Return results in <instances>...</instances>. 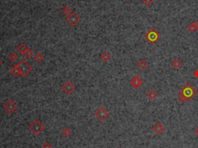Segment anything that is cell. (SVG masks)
<instances>
[{
    "mask_svg": "<svg viewBox=\"0 0 198 148\" xmlns=\"http://www.w3.org/2000/svg\"><path fill=\"white\" fill-rule=\"evenodd\" d=\"M171 65H172V67H173V68H175L177 70V69L181 68L182 66H183V62H182L179 59H175V60H173V61H172Z\"/></svg>",
    "mask_w": 198,
    "mask_h": 148,
    "instance_id": "cell-12",
    "label": "cell"
},
{
    "mask_svg": "<svg viewBox=\"0 0 198 148\" xmlns=\"http://www.w3.org/2000/svg\"><path fill=\"white\" fill-rule=\"evenodd\" d=\"M27 50H28V48L26 47L24 44H21L20 46L18 47V50H19L21 54H25V53L27 51Z\"/></svg>",
    "mask_w": 198,
    "mask_h": 148,
    "instance_id": "cell-16",
    "label": "cell"
},
{
    "mask_svg": "<svg viewBox=\"0 0 198 148\" xmlns=\"http://www.w3.org/2000/svg\"><path fill=\"white\" fill-rule=\"evenodd\" d=\"M63 89H64V91L65 92H67V94H70L74 89V85L72 82H71V81H67V82L65 83L64 87H63Z\"/></svg>",
    "mask_w": 198,
    "mask_h": 148,
    "instance_id": "cell-9",
    "label": "cell"
},
{
    "mask_svg": "<svg viewBox=\"0 0 198 148\" xmlns=\"http://www.w3.org/2000/svg\"><path fill=\"white\" fill-rule=\"evenodd\" d=\"M125 1H131V0H125Z\"/></svg>",
    "mask_w": 198,
    "mask_h": 148,
    "instance_id": "cell-25",
    "label": "cell"
},
{
    "mask_svg": "<svg viewBox=\"0 0 198 148\" xmlns=\"http://www.w3.org/2000/svg\"><path fill=\"white\" fill-rule=\"evenodd\" d=\"M146 98H148L149 100L152 101V100H155V99L158 97V93H157L155 90L151 89V90H149L147 93H146Z\"/></svg>",
    "mask_w": 198,
    "mask_h": 148,
    "instance_id": "cell-11",
    "label": "cell"
},
{
    "mask_svg": "<svg viewBox=\"0 0 198 148\" xmlns=\"http://www.w3.org/2000/svg\"><path fill=\"white\" fill-rule=\"evenodd\" d=\"M95 115L97 116V117H98V119H99L100 121L103 122L109 117V111L107 110V109H105L104 107H100V108H98V110L96 112Z\"/></svg>",
    "mask_w": 198,
    "mask_h": 148,
    "instance_id": "cell-4",
    "label": "cell"
},
{
    "mask_svg": "<svg viewBox=\"0 0 198 148\" xmlns=\"http://www.w3.org/2000/svg\"><path fill=\"white\" fill-rule=\"evenodd\" d=\"M9 59H10L11 61H16V60L18 57H17V55L15 54V53H12V54L9 55Z\"/></svg>",
    "mask_w": 198,
    "mask_h": 148,
    "instance_id": "cell-20",
    "label": "cell"
},
{
    "mask_svg": "<svg viewBox=\"0 0 198 148\" xmlns=\"http://www.w3.org/2000/svg\"><path fill=\"white\" fill-rule=\"evenodd\" d=\"M130 84H131V85L134 88H139L142 85V84H143V80L141 77H140L139 75H136L134 76L132 78L130 81Z\"/></svg>",
    "mask_w": 198,
    "mask_h": 148,
    "instance_id": "cell-6",
    "label": "cell"
},
{
    "mask_svg": "<svg viewBox=\"0 0 198 148\" xmlns=\"http://www.w3.org/2000/svg\"><path fill=\"white\" fill-rule=\"evenodd\" d=\"M197 138H198V135H197Z\"/></svg>",
    "mask_w": 198,
    "mask_h": 148,
    "instance_id": "cell-26",
    "label": "cell"
},
{
    "mask_svg": "<svg viewBox=\"0 0 198 148\" xmlns=\"http://www.w3.org/2000/svg\"><path fill=\"white\" fill-rule=\"evenodd\" d=\"M141 1L142 3L146 5V6H151L155 2V0H141Z\"/></svg>",
    "mask_w": 198,
    "mask_h": 148,
    "instance_id": "cell-19",
    "label": "cell"
},
{
    "mask_svg": "<svg viewBox=\"0 0 198 148\" xmlns=\"http://www.w3.org/2000/svg\"><path fill=\"white\" fill-rule=\"evenodd\" d=\"M197 95V91L194 87L190 83H187L183 88L179 89L178 92V101L180 103L189 102Z\"/></svg>",
    "mask_w": 198,
    "mask_h": 148,
    "instance_id": "cell-1",
    "label": "cell"
},
{
    "mask_svg": "<svg viewBox=\"0 0 198 148\" xmlns=\"http://www.w3.org/2000/svg\"><path fill=\"white\" fill-rule=\"evenodd\" d=\"M62 134L64 137H68L71 134V130L70 129H68V128H66V129H64L63 130Z\"/></svg>",
    "mask_w": 198,
    "mask_h": 148,
    "instance_id": "cell-17",
    "label": "cell"
},
{
    "mask_svg": "<svg viewBox=\"0 0 198 148\" xmlns=\"http://www.w3.org/2000/svg\"><path fill=\"white\" fill-rule=\"evenodd\" d=\"M152 130L154 131V133L157 135H161L163 134V133L166 130V128H165L164 125L161 122H157L152 127Z\"/></svg>",
    "mask_w": 198,
    "mask_h": 148,
    "instance_id": "cell-7",
    "label": "cell"
},
{
    "mask_svg": "<svg viewBox=\"0 0 198 148\" xmlns=\"http://www.w3.org/2000/svg\"><path fill=\"white\" fill-rule=\"evenodd\" d=\"M11 73H12L13 75H14V76H17V75H20V71H19V66L18 65L14 66L13 68L11 69Z\"/></svg>",
    "mask_w": 198,
    "mask_h": 148,
    "instance_id": "cell-15",
    "label": "cell"
},
{
    "mask_svg": "<svg viewBox=\"0 0 198 148\" xmlns=\"http://www.w3.org/2000/svg\"><path fill=\"white\" fill-rule=\"evenodd\" d=\"M195 134H196L197 136L198 135V127H197L196 129H195Z\"/></svg>",
    "mask_w": 198,
    "mask_h": 148,
    "instance_id": "cell-24",
    "label": "cell"
},
{
    "mask_svg": "<svg viewBox=\"0 0 198 148\" xmlns=\"http://www.w3.org/2000/svg\"><path fill=\"white\" fill-rule=\"evenodd\" d=\"M148 62L146 61V60H140L139 61V63H138V67L141 70H145L146 68H147V67H148Z\"/></svg>",
    "mask_w": 198,
    "mask_h": 148,
    "instance_id": "cell-13",
    "label": "cell"
},
{
    "mask_svg": "<svg viewBox=\"0 0 198 148\" xmlns=\"http://www.w3.org/2000/svg\"><path fill=\"white\" fill-rule=\"evenodd\" d=\"M194 76L197 78H198V69H197L196 71H194Z\"/></svg>",
    "mask_w": 198,
    "mask_h": 148,
    "instance_id": "cell-23",
    "label": "cell"
},
{
    "mask_svg": "<svg viewBox=\"0 0 198 148\" xmlns=\"http://www.w3.org/2000/svg\"><path fill=\"white\" fill-rule=\"evenodd\" d=\"M32 56V51L29 49H28L27 51L26 52V57H30Z\"/></svg>",
    "mask_w": 198,
    "mask_h": 148,
    "instance_id": "cell-22",
    "label": "cell"
},
{
    "mask_svg": "<svg viewBox=\"0 0 198 148\" xmlns=\"http://www.w3.org/2000/svg\"><path fill=\"white\" fill-rule=\"evenodd\" d=\"M45 129V126L40 120H35L29 126V130L36 136H39Z\"/></svg>",
    "mask_w": 198,
    "mask_h": 148,
    "instance_id": "cell-3",
    "label": "cell"
},
{
    "mask_svg": "<svg viewBox=\"0 0 198 148\" xmlns=\"http://www.w3.org/2000/svg\"><path fill=\"white\" fill-rule=\"evenodd\" d=\"M43 148H52V146H51V144H50L49 142H46V143L43 145Z\"/></svg>",
    "mask_w": 198,
    "mask_h": 148,
    "instance_id": "cell-21",
    "label": "cell"
},
{
    "mask_svg": "<svg viewBox=\"0 0 198 148\" xmlns=\"http://www.w3.org/2000/svg\"><path fill=\"white\" fill-rule=\"evenodd\" d=\"M0 64H1V61H0Z\"/></svg>",
    "mask_w": 198,
    "mask_h": 148,
    "instance_id": "cell-27",
    "label": "cell"
},
{
    "mask_svg": "<svg viewBox=\"0 0 198 148\" xmlns=\"http://www.w3.org/2000/svg\"><path fill=\"white\" fill-rule=\"evenodd\" d=\"M68 19H72V20H70L68 21V22L71 23V24H73V26L77 24V22H78V17H77L75 14H73L72 16H71Z\"/></svg>",
    "mask_w": 198,
    "mask_h": 148,
    "instance_id": "cell-14",
    "label": "cell"
},
{
    "mask_svg": "<svg viewBox=\"0 0 198 148\" xmlns=\"http://www.w3.org/2000/svg\"><path fill=\"white\" fill-rule=\"evenodd\" d=\"M4 108H5V109L7 111V113H10L11 114V113H14V111L17 108V106H16V105L15 104L14 102L10 101V102H8L5 105Z\"/></svg>",
    "mask_w": 198,
    "mask_h": 148,
    "instance_id": "cell-8",
    "label": "cell"
},
{
    "mask_svg": "<svg viewBox=\"0 0 198 148\" xmlns=\"http://www.w3.org/2000/svg\"><path fill=\"white\" fill-rule=\"evenodd\" d=\"M102 59L104 62H107V61H109V59H110V54H109V53L104 52V54L102 55Z\"/></svg>",
    "mask_w": 198,
    "mask_h": 148,
    "instance_id": "cell-18",
    "label": "cell"
},
{
    "mask_svg": "<svg viewBox=\"0 0 198 148\" xmlns=\"http://www.w3.org/2000/svg\"><path fill=\"white\" fill-rule=\"evenodd\" d=\"M187 30L190 34H194L197 30H198V20H196L194 23H190L187 26Z\"/></svg>",
    "mask_w": 198,
    "mask_h": 148,
    "instance_id": "cell-10",
    "label": "cell"
},
{
    "mask_svg": "<svg viewBox=\"0 0 198 148\" xmlns=\"http://www.w3.org/2000/svg\"><path fill=\"white\" fill-rule=\"evenodd\" d=\"M144 37L150 44H155L157 42L161 40V35L157 29L154 27H152L145 35Z\"/></svg>",
    "mask_w": 198,
    "mask_h": 148,
    "instance_id": "cell-2",
    "label": "cell"
},
{
    "mask_svg": "<svg viewBox=\"0 0 198 148\" xmlns=\"http://www.w3.org/2000/svg\"><path fill=\"white\" fill-rule=\"evenodd\" d=\"M18 66H19V71H20V74L21 75L23 74V75H24V76H25L26 74L29 73V71L31 70V67H30L29 65V64H28L26 61H24V60H22V61H20V63L18 65Z\"/></svg>",
    "mask_w": 198,
    "mask_h": 148,
    "instance_id": "cell-5",
    "label": "cell"
}]
</instances>
